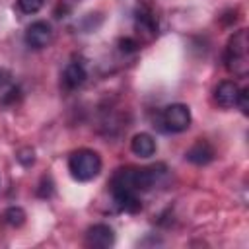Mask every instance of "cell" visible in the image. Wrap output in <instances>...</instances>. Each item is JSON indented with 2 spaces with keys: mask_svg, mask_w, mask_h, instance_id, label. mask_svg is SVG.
I'll list each match as a JSON object with an SVG mask.
<instances>
[{
  "mask_svg": "<svg viewBox=\"0 0 249 249\" xmlns=\"http://www.w3.org/2000/svg\"><path fill=\"white\" fill-rule=\"evenodd\" d=\"M158 169L156 167H124L117 169L111 179V193L115 204L124 212H138L142 208L138 200V193L150 191L158 181Z\"/></svg>",
  "mask_w": 249,
  "mask_h": 249,
  "instance_id": "1",
  "label": "cell"
},
{
  "mask_svg": "<svg viewBox=\"0 0 249 249\" xmlns=\"http://www.w3.org/2000/svg\"><path fill=\"white\" fill-rule=\"evenodd\" d=\"M247 51H249V37H247V29H239L235 31L230 41H228V47H226V54H224V60H226V68L235 74V76H245L247 70H249V56H247Z\"/></svg>",
  "mask_w": 249,
  "mask_h": 249,
  "instance_id": "2",
  "label": "cell"
},
{
  "mask_svg": "<svg viewBox=\"0 0 249 249\" xmlns=\"http://www.w3.org/2000/svg\"><path fill=\"white\" fill-rule=\"evenodd\" d=\"M68 171L80 183L91 181L101 171V158H99V154L95 150L80 148V150L70 154V158H68Z\"/></svg>",
  "mask_w": 249,
  "mask_h": 249,
  "instance_id": "3",
  "label": "cell"
},
{
  "mask_svg": "<svg viewBox=\"0 0 249 249\" xmlns=\"http://www.w3.org/2000/svg\"><path fill=\"white\" fill-rule=\"evenodd\" d=\"M191 126V111L185 103H171L160 113V128L165 132H185Z\"/></svg>",
  "mask_w": 249,
  "mask_h": 249,
  "instance_id": "4",
  "label": "cell"
},
{
  "mask_svg": "<svg viewBox=\"0 0 249 249\" xmlns=\"http://www.w3.org/2000/svg\"><path fill=\"white\" fill-rule=\"evenodd\" d=\"M53 39V27L51 23L39 19V21H33L27 29H25V43L27 47L39 51V49H45Z\"/></svg>",
  "mask_w": 249,
  "mask_h": 249,
  "instance_id": "5",
  "label": "cell"
},
{
  "mask_svg": "<svg viewBox=\"0 0 249 249\" xmlns=\"http://www.w3.org/2000/svg\"><path fill=\"white\" fill-rule=\"evenodd\" d=\"M86 243L89 247H97V249H107L115 243V231L111 226L107 224H93L91 228H88L86 231Z\"/></svg>",
  "mask_w": 249,
  "mask_h": 249,
  "instance_id": "6",
  "label": "cell"
},
{
  "mask_svg": "<svg viewBox=\"0 0 249 249\" xmlns=\"http://www.w3.org/2000/svg\"><path fill=\"white\" fill-rule=\"evenodd\" d=\"M239 86L233 80H224L216 86L214 89V101L222 107V109H231L237 103V95H239Z\"/></svg>",
  "mask_w": 249,
  "mask_h": 249,
  "instance_id": "7",
  "label": "cell"
},
{
  "mask_svg": "<svg viewBox=\"0 0 249 249\" xmlns=\"http://www.w3.org/2000/svg\"><path fill=\"white\" fill-rule=\"evenodd\" d=\"M185 158L195 165H206L214 160V148L206 140H196L185 154Z\"/></svg>",
  "mask_w": 249,
  "mask_h": 249,
  "instance_id": "8",
  "label": "cell"
},
{
  "mask_svg": "<svg viewBox=\"0 0 249 249\" xmlns=\"http://www.w3.org/2000/svg\"><path fill=\"white\" fill-rule=\"evenodd\" d=\"M156 140H154V136L152 134H148V132H138V134H134L132 136V140H130V150H132V154L134 156H138V158H152L154 154H156Z\"/></svg>",
  "mask_w": 249,
  "mask_h": 249,
  "instance_id": "9",
  "label": "cell"
},
{
  "mask_svg": "<svg viewBox=\"0 0 249 249\" xmlns=\"http://www.w3.org/2000/svg\"><path fill=\"white\" fill-rule=\"evenodd\" d=\"M86 82V68L80 62H70L66 64L64 72H62V84L68 89H76Z\"/></svg>",
  "mask_w": 249,
  "mask_h": 249,
  "instance_id": "10",
  "label": "cell"
},
{
  "mask_svg": "<svg viewBox=\"0 0 249 249\" xmlns=\"http://www.w3.org/2000/svg\"><path fill=\"white\" fill-rule=\"evenodd\" d=\"M4 218H6V222L10 224V226H21L23 222H25V212H23V208H19V206H10L6 212H4Z\"/></svg>",
  "mask_w": 249,
  "mask_h": 249,
  "instance_id": "11",
  "label": "cell"
},
{
  "mask_svg": "<svg viewBox=\"0 0 249 249\" xmlns=\"http://www.w3.org/2000/svg\"><path fill=\"white\" fill-rule=\"evenodd\" d=\"M45 0H18V6L23 14H37L43 8Z\"/></svg>",
  "mask_w": 249,
  "mask_h": 249,
  "instance_id": "12",
  "label": "cell"
},
{
  "mask_svg": "<svg viewBox=\"0 0 249 249\" xmlns=\"http://www.w3.org/2000/svg\"><path fill=\"white\" fill-rule=\"evenodd\" d=\"M235 107H239L243 115H247V113H249V89H247V88L239 89V95H237V103H235Z\"/></svg>",
  "mask_w": 249,
  "mask_h": 249,
  "instance_id": "13",
  "label": "cell"
},
{
  "mask_svg": "<svg viewBox=\"0 0 249 249\" xmlns=\"http://www.w3.org/2000/svg\"><path fill=\"white\" fill-rule=\"evenodd\" d=\"M16 158H18V161H19L21 165H25V167H29V165L35 161V154H33L31 148H23V150H19Z\"/></svg>",
  "mask_w": 249,
  "mask_h": 249,
  "instance_id": "14",
  "label": "cell"
},
{
  "mask_svg": "<svg viewBox=\"0 0 249 249\" xmlns=\"http://www.w3.org/2000/svg\"><path fill=\"white\" fill-rule=\"evenodd\" d=\"M119 45H121V51H124V53H132V51H136V49H138V43H136L134 39H130V37L121 39V41H119Z\"/></svg>",
  "mask_w": 249,
  "mask_h": 249,
  "instance_id": "15",
  "label": "cell"
}]
</instances>
